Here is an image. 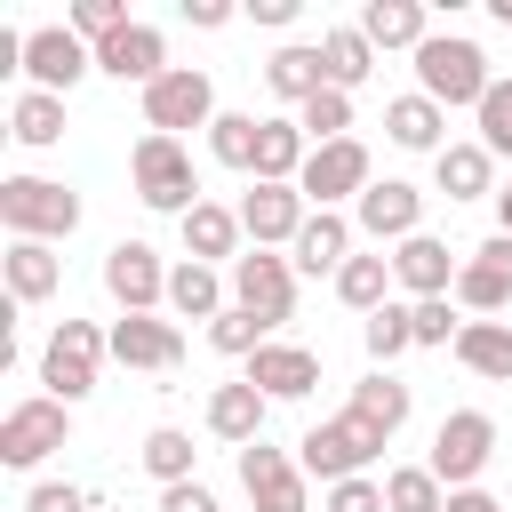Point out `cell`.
Wrapping results in <instances>:
<instances>
[{"label":"cell","instance_id":"6da1fadb","mask_svg":"<svg viewBox=\"0 0 512 512\" xmlns=\"http://www.w3.org/2000/svg\"><path fill=\"white\" fill-rule=\"evenodd\" d=\"M488 88H496V80H488V56H480L472 40L432 32V40L416 48V96H432L440 112H448V104H472V112H480Z\"/></svg>","mask_w":512,"mask_h":512},{"label":"cell","instance_id":"7a4b0ae2","mask_svg":"<svg viewBox=\"0 0 512 512\" xmlns=\"http://www.w3.org/2000/svg\"><path fill=\"white\" fill-rule=\"evenodd\" d=\"M128 176H136V200L160 208V216H176V224L200 208V176H192V152L176 136H144L128 152Z\"/></svg>","mask_w":512,"mask_h":512},{"label":"cell","instance_id":"3957f363","mask_svg":"<svg viewBox=\"0 0 512 512\" xmlns=\"http://www.w3.org/2000/svg\"><path fill=\"white\" fill-rule=\"evenodd\" d=\"M104 352H112V328H96V320H56V336H48V352H40V384H48V400H64V408L88 400Z\"/></svg>","mask_w":512,"mask_h":512},{"label":"cell","instance_id":"277c9868","mask_svg":"<svg viewBox=\"0 0 512 512\" xmlns=\"http://www.w3.org/2000/svg\"><path fill=\"white\" fill-rule=\"evenodd\" d=\"M376 456H384V432H368L352 408L328 416V424H312V432L296 440V464H304L312 480H328V488H336V480H360Z\"/></svg>","mask_w":512,"mask_h":512},{"label":"cell","instance_id":"5b68a950","mask_svg":"<svg viewBox=\"0 0 512 512\" xmlns=\"http://www.w3.org/2000/svg\"><path fill=\"white\" fill-rule=\"evenodd\" d=\"M144 128L152 136H176V144H184V128H216V80L200 64H168L144 88Z\"/></svg>","mask_w":512,"mask_h":512},{"label":"cell","instance_id":"8992f818","mask_svg":"<svg viewBox=\"0 0 512 512\" xmlns=\"http://www.w3.org/2000/svg\"><path fill=\"white\" fill-rule=\"evenodd\" d=\"M0 224L16 240H64L80 224V192L72 184H48V176H8L0 184Z\"/></svg>","mask_w":512,"mask_h":512},{"label":"cell","instance_id":"52a82bcc","mask_svg":"<svg viewBox=\"0 0 512 512\" xmlns=\"http://www.w3.org/2000/svg\"><path fill=\"white\" fill-rule=\"evenodd\" d=\"M72 440V408L64 400H16L8 416H0V464H16V472H32V464H48L56 448Z\"/></svg>","mask_w":512,"mask_h":512},{"label":"cell","instance_id":"ba28073f","mask_svg":"<svg viewBox=\"0 0 512 512\" xmlns=\"http://www.w3.org/2000/svg\"><path fill=\"white\" fill-rule=\"evenodd\" d=\"M488 456H496V416H488V408L440 416V432H432V472H440V488H472V480L488 472Z\"/></svg>","mask_w":512,"mask_h":512},{"label":"cell","instance_id":"9c48e42d","mask_svg":"<svg viewBox=\"0 0 512 512\" xmlns=\"http://www.w3.org/2000/svg\"><path fill=\"white\" fill-rule=\"evenodd\" d=\"M232 304H240V312H256L264 328H280V320L296 312V264H288V256H272V248H248V256L232 264Z\"/></svg>","mask_w":512,"mask_h":512},{"label":"cell","instance_id":"30bf717a","mask_svg":"<svg viewBox=\"0 0 512 512\" xmlns=\"http://www.w3.org/2000/svg\"><path fill=\"white\" fill-rule=\"evenodd\" d=\"M240 488H248L256 512H312L304 464H296L288 448H272V440H248V448H240Z\"/></svg>","mask_w":512,"mask_h":512},{"label":"cell","instance_id":"8fae6325","mask_svg":"<svg viewBox=\"0 0 512 512\" xmlns=\"http://www.w3.org/2000/svg\"><path fill=\"white\" fill-rule=\"evenodd\" d=\"M80 72H96V48H88L72 24H40V32H24V80H32L40 96H64Z\"/></svg>","mask_w":512,"mask_h":512},{"label":"cell","instance_id":"7c38bea8","mask_svg":"<svg viewBox=\"0 0 512 512\" xmlns=\"http://www.w3.org/2000/svg\"><path fill=\"white\" fill-rule=\"evenodd\" d=\"M376 176H368V144L360 136H344V144H312V160H304V176H296V192L312 200V208H336V200H360Z\"/></svg>","mask_w":512,"mask_h":512},{"label":"cell","instance_id":"4fadbf2b","mask_svg":"<svg viewBox=\"0 0 512 512\" xmlns=\"http://www.w3.org/2000/svg\"><path fill=\"white\" fill-rule=\"evenodd\" d=\"M104 288H112L120 312H152V304H168V264H160V248H144V240H112V248H104Z\"/></svg>","mask_w":512,"mask_h":512},{"label":"cell","instance_id":"5bb4252c","mask_svg":"<svg viewBox=\"0 0 512 512\" xmlns=\"http://www.w3.org/2000/svg\"><path fill=\"white\" fill-rule=\"evenodd\" d=\"M352 232H368V240H416V232H424V192L400 184V176L368 184V192L352 200Z\"/></svg>","mask_w":512,"mask_h":512},{"label":"cell","instance_id":"9a60e30c","mask_svg":"<svg viewBox=\"0 0 512 512\" xmlns=\"http://www.w3.org/2000/svg\"><path fill=\"white\" fill-rule=\"evenodd\" d=\"M304 224H312V200H304L296 184H256V192L240 200V232H248L256 248H296Z\"/></svg>","mask_w":512,"mask_h":512},{"label":"cell","instance_id":"2e32d148","mask_svg":"<svg viewBox=\"0 0 512 512\" xmlns=\"http://www.w3.org/2000/svg\"><path fill=\"white\" fill-rule=\"evenodd\" d=\"M112 360H120V368H152V376H168V368L184 360V328L160 320V312H120V320H112Z\"/></svg>","mask_w":512,"mask_h":512},{"label":"cell","instance_id":"e0dca14e","mask_svg":"<svg viewBox=\"0 0 512 512\" xmlns=\"http://www.w3.org/2000/svg\"><path fill=\"white\" fill-rule=\"evenodd\" d=\"M456 304H464L472 320H488V312L512 304V232H496V240L472 248V264L456 272Z\"/></svg>","mask_w":512,"mask_h":512},{"label":"cell","instance_id":"ac0fdd59","mask_svg":"<svg viewBox=\"0 0 512 512\" xmlns=\"http://www.w3.org/2000/svg\"><path fill=\"white\" fill-rule=\"evenodd\" d=\"M456 256H448V240H432V232H416V240H400L392 248V280L424 304V296H456Z\"/></svg>","mask_w":512,"mask_h":512},{"label":"cell","instance_id":"d6986e66","mask_svg":"<svg viewBox=\"0 0 512 512\" xmlns=\"http://www.w3.org/2000/svg\"><path fill=\"white\" fill-rule=\"evenodd\" d=\"M96 72H112V80H136V88H152L160 72H168V40L152 32V24H120L104 48H96Z\"/></svg>","mask_w":512,"mask_h":512},{"label":"cell","instance_id":"ffe728a7","mask_svg":"<svg viewBox=\"0 0 512 512\" xmlns=\"http://www.w3.org/2000/svg\"><path fill=\"white\" fill-rule=\"evenodd\" d=\"M248 384H256L264 400H304V392L320 384V352H304V344H264V352L248 360Z\"/></svg>","mask_w":512,"mask_h":512},{"label":"cell","instance_id":"44dd1931","mask_svg":"<svg viewBox=\"0 0 512 512\" xmlns=\"http://www.w3.org/2000/svg\"><path fill=\"white\" fill-rule=\"evenodd\" d=\"M240 208H224V200H200L192 216H184V256L192 264H240Z\"/></svg>","mask_w":512,"mask_h":512},{"label":"cell","instance_id":"7402d4cb","mask_svg":"<svg viewBox=\"0 0 512 512\" xmlns=\"http://www.w3.org/2000/svg\"><path fill=\"white\" fill-rule=\"evenodd\" d=\"M264 408H272V400H264L248 376H232V384L208 392V432L232 440V448H248V440H264Z\"/></svg>","mask_w":512,"mask_h":512},{"label":"cell","instance_id":"603a6c76","mask_svg":"<svg viewBox=\"0 0 512 512\" xmlns=\"http://www.w3.org/2000/svg\"><path fill=\"white\" fill-rule=\"evenodd\" d=\"M384 136H392L400 152H432V160H440V152H448V112H440L432 96H392V104H384Z\"/></svg>","mask_w":512,"mask_h":512},{"label":"cell","instance_id":"cb8c5ba5","mask_svg":"<svg viewBox=\"0 0 512 512\" xmlns=\"http://www.w3.org/2000/svg\"><path fill=\"white\" fill-rule=\"evenodd\" d=\"M288 264H296V272H344V264H352V216H336V208H312V224L296 232Z\"/></svg>","mask_w":512,"mask_h":512},{"label":"cell","instance_id":"d4e9b609","mask_svg":"<svg viewBox=\"0 0 512 512\" xmlns=\"http://www.w3.org/2000/svg\"><path fill=\"white\" fill-rule=\"evenodd\" d=\"M8 304H48L56 296V280H64V264H56V248L48 240H8Z\"/></svg>","mask_w":512,"mask_h":512},{"label":"cell","instance_id":"484cf974","mask_svg":"<svg viewBox=\"0 0 512 512\" xmlns=\"http://www.w3.org/2000/svg\"><path fill=\"white\" fill-rule=\"evenodd\" d=\"M360 32H368L376 56H384V48H408V56H416V48L432 40V24H424L416 0H368V8H360Z\"/></svg>","mask_w":512,"mask_h":512},{"label":"cell","instance_id":"4316f807","mask_svg":"<svg viewBox=\"0 0 512 512\" xmlns=\"http://www.w3.org/2000/svg\"><path fill=\"white\" fill-rule=\"evenodd\" d=\"M432 176H440V192L448 200H488L496 192V152L472 136V144H448L440 160H432Z\"/></svg>","mask_w":512,"mask_h":512},{"label":"cell","instance_id":"83f0119b","mask_svg":"<svg viewBox=\"0 0 512 512\" xmlns=\"http://www.w3.org/2000/svg\"><path fill=\"white\" fill-rule=\"evenodd\" d=\"M264 88H272L280 104H296V112H304V104L328 88V64H320V48H304V40H296V48H280V56L264 64Z\"/></svg>","mask_w":512,"mask_h":512},{"label":"cell","instance_id":"f1b7e54d","mask_svg":"<svg viewBox=\"0 0 512 512\" xmlns=\"http://www.w3.org/2000/svg\"><path fill=\"white\" fill-rule=\"evenodd\" d=\"M456 360L488 384H512V328L504 320H464L456 328Z\"/></svg>","mask_w":512,"mask_h":512},{"label":"cell","instance_id":"f546056e","mask_svg":"<svg viewBox=\"0 0 512 512\" xmlns=\"http://www.w3.org/2000/svg\"><path fill=\"white\" fill-rule=\"evenodd\" d=\"M352 416H360L368 432H384V440H392V432L408 424V384H400L392 368H376V376H360V384H352Z\"/></svg>","mask_w":512,"mask_h":512},{"label":"cell","instance_id":"4dcf8cb0","mask_svg":"<svg viewBox=\"0 0 512 512\" xmlns=\"http://www.w3.org/2000/svg\"><path fill=\"white\" fill-rule=\"evenodd\" d=\"M168 312H176V320H216V312H224L216 264H192V256H184V264L168 272Z\"/></svg>","mask_w":512,"mask_h":512},{"label":"cell","instance_id":"1f68e13d","mask_svg":"<svg viewBox=\"0 0 512 512\" xmlns=\"http://www.w3.org/2000/svg\"><path fill=\"white\" fill-rule=\"evenodd\" d=\"M320 64H328V88H344V96H352V88L376 72V48H368V32H360V24H336V32L320 40Z\"/></svg>","mask_w":512,"mask_h":512},{"label":"cell","instance_id":"d6a6232c","mask_svg":"<svg viewBox=\"0 0 512 512\" xmlns=\"http://www.w3.org/2000/svg\"><path fill=\"white\" fill-rule=\"evenodd\" d=\"M8 128H16V144L48 152V144L64 136V96H40V88H24V96H16V112H8Z\"/></svg>","mask_w":512,"mask_h":512},{"label":"cell","instance_id":"836d02e7","mask_svg":"<svg viewBox=\"0 0 512 512\" xmlns=\"http://www.w3.org/2000/svg\"><path fill=\"white\" fill-rule=\"evenodd\" d=\"M256 136H264V120H256V112H216V128H208V152H216L224 168L256 176Z\"/></svg>","mask_w":512,"mask_h":512},{"label":"cell","instance_id":"e575fe53","mask_svg":"<svg viewBox=\"0 0 512 512\" xmlns=\"http://www.w3.org/2000/svg\"><path fill=\"white\" fill-rule=\"evenodd\" d=\"M384 288H392V256H352V264L336 272V296H344L352 312H384V304H392Z\"/></svg>","mask_w":512,"mask_h":512},{"label":"cell","instance_id":"d590c367","mask_svg":"<svg viewBox=\"0 0 512 512\" xmlns=\"http://www.w3.org/2000/svg\"><path fill=\"white\" fill-rule=\"evenodd\" d=\"M192 432H176V424H152L144 432V472L160 480V488H176V480H192Z\"/></svg>","mask_w":512,"mask_h":512},{"label":"cell","instance_id":"8d00e7d4","mask_svg":"<svg viewBox=\"0 0 512 512\" xmlns=\"http://www.w3.org/2000/svg\"><path fill=\"white\" fill-rule=\"evenodd\" d=\"M384 504L392 512H448V488L432 464H400V472H384Z\"/></svg>","mask_w":512,"mask_h":512},{"label":"cell","instance_id":"74e56055","mask_svg":"<svg viewBox=\"0 0 512 512\" xmlns=\"http://www.w3.org/2000/svg\"><path fill=\"white\" fill-rule=\"evenodd\" d=\"M360 336H368V360H376V368H392V360L416 344V304H384V312H368V328H360Z\"/></svg>","mask_w":512,"mask_h":512},{"label":"cell","instance_id":"f35d334b","mask_svg":"<svg viewBox=\"0 0 512 512\" xmlns=\"http://www.w3.org/2000/svg\"><path fill=\"white\" fill-rule=\"evenodd\" d=\"M208 344H216V352H232V360H256V352L272 344V328H264L256 312H240V304H224V312L208 320Z\"/></svg>","mask_w":512,"mask_h":512},{"label":"cell","instance_id":"ab89813d","mask_svg":"<svg viewBox=\"0 0 512 512\" xmlns=\"http://www.w3.org/2000/svg\"><path fill=\"white\" fill-rule=\"evenodd\" d=\"M296 128H304L312 144H344V136H352V96H344V88H320V96L296 112Z\"/></svg>","mask_w":512,"mask_h":512},{"label":"cell","instance_id":"60d3db41","mask_svg":"<svg viewBox=\"0 0 512 512\" xmlns=\"http://www.w3.org/2000/svg\"><path fill=\"white\" fill-rule=\"evenodd\" d=\"M472 120H480V144H488L496 160H512V80H496V88L480 96V112H472Z\"/></svg>","mask_w":512,"mask_h":512},{"label":"cell","instance_id":"b9f144b4","mask_svg":"<svg viewBox=\"0 0 512 512\" xmlns=\"http://www.w3.org/2000/svg\"><path fill=\"white\" fill-rule=\"evenodd\" d=\"M120 24H128V8H120V0H72V32H80L88 48H104Z\"/></svg>","mask_w":512,"mask_h":512},{"label":"cell","instance_id":"7bdbcfd3","mask_svg":"<svg viewBox=\"0 0 512 512\" xmlns=\"http://www.w3.org/2000/svg\"><path fill=\"white\" fill-rule=\"evenodd\" d=\"M328 512H392V504H384V480L360 472V480H336L328 488Z\"/></svg>","mask_w":512,"mask_h":512},{"label":"cell","instance_id":"ee69618b","mask_svg":"<svg viewBox=\"0 0 512 512\" xmlns=\"http://www.w3.org/2000/svg\"><path fill=\"white\" fill-rule=\"evenodd\" d=\"M456 328H464V320H448V296H424V304H416V344H448Z\"/></svg>","mask_w":512,"mask_h":512},{"label":"cell","instance_id":"f6af8a7d","mask_svg":"<svg viewBox=\"0 0 512 512\" xmlns=\"http://www.w3.org/2000/svg\"><path fill=\"white\" fill-rule=\"evenodd\" d=\"M24 512H88V496H80V488H64V480H40V488L24 496Z\"/></svg>","mask_w":512,"mask_h":512},{"label":"cell","instance_id":"bcb514c9","mask_svg":"<svg viewBox=\"0 0 512 512\" xmlns=\"http://www.w3.org/2000/svg\"><path fill=\"white\" fill-rule=\"evenodd\" d=\"M160 512H216V496L200 480H176V488H160Z\"/></svg>","mask_w":512,"mask_h":512},{"label":"cell","instance_id":"7dc6e473","mask_svg":"<svg viewBox=\"0 0 512 512\" xmlns=\"http://www.w3.org/2000/svg\"><path fill=\"white\" fill-rule=\"evenodd\" d=\"M184 16H192L200 32H224V24H232V8H224V0H184Z\"/></svg>","mask_w":512,"mask_h":512},{"label":"cell","instance_id":"c3c4849f","mask_svg":"<svg viewBox=\"0 0 512 512\" xmlns=\"http://www.w3.org/2000/svg\"><path fill=\"white\" fill-rule=\"evenodd\" d=\"M448 512H504L488 488H448Z\"/></svg>","mask_w":512,"mask_h":512},{"label":"cell","instance_id":"681fc988","mask_svg":"<svg viewBox=\"0 0 512 512\" xmlns=\"http://www.w3.org/2000/svg\"><path fill=\"white\" fill-rule=\"evenodd\" d=\"M256 24H296V0H248Z\"/></svg>","mask_w":512,"mask_h":512},{"label":"cell","instance_id":"f907efd6","mask_svg":"<svg viewBox=\"0 0 512 512\" xmlns=\"http://www.w3.org/2000/svg\"><path fill=\"white\" fill-rule=\"evenodd\" d=\"M496 216H504V232H512V184H504V192H496Z\"/></svg>","mask_w":512,"mask_h":512},{"label":"cell","instance_id":"816d5d0a","mask_svg":"<svg viewBox=\"0 0 512 512\" xmlns=\"http://www.w3.org/2000/svg\"><path fill=\"white\" fill-rule=\"evenodd\" d=\"M488 8H496V24H504V32H512V0H488Z\"/></svg>","mask_w":512,"mask_h":512}]
</instances>
